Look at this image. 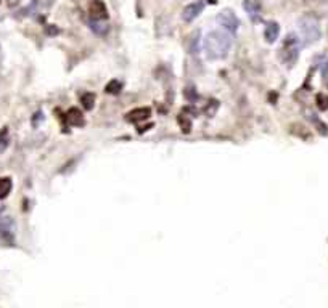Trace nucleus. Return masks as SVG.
I'll return each mask as SVG.
<instances>
[{
    "instance_id": "obj_1",
    "label": "nucleus",
    "mask_w": 328,
    "mask_h": 308,
    "mask_svg": "<svg viewBox=\"0 0 328 308\" xmlns=\"http://www.w3.org/2000/svg\"><path fill=\"white\" fill-rule=\"evenodd\" d=\"M203 47L209 60H222L232 48V36L227 31H211L203 40Z\"/></svg>"
},
{
    "instance_id": "obj_2",
    "label": "nucleus",
    "mask_w": 328,
    "mask_h": 308,
    "mask_svg": "<svg viewBox=\"0 0 328 308\" xmlns=\"http://www.w3.org/2000/svg\"><path fill=\"white\" fill-rule=\"evenodd\" d=\"M299 31H301L304 42L307 45L317 42L320 39V24L319 20L312 15H304L301 20H299Z\"/></svg>"
},
{
    "instance_id": "obj_3",
    "label": "nucleus",
    "mask_w": 328,
    "mask_h": 308,
    "mask_svg": "<svg viewBox=\"0 0 328 308\" xmlns=\"http://www.w3.org/2000/svg\"><path fill=\"white\" fill-rule=\"evenodd\" d=\"M299 56V40L295 34H288L286 39L281 44L280 48V60L285 63L286 66H293L298 61Z\"/></svg>"
},
{
    "instance_id": "obj_4",
    "label": "nucleus",
    "mask_w": 328,
    "mask_h": 308,
    "mask_svg": "<svg viewBox=\"0 0 328 308\" xmlns=\"http://www.w3.org/2000/svg\"><path fill=\"white\" fill-rule=\"evenodd\" d=\"M3 209H0V244L13 246L15 244V222L11 217H3Z\"/></svg>"
},
{
    "instance_id": "obj_5",
    "label": "nucleus",
    "mask_w": 328,
    "mask_h": 308,
    "mask_svg": "<svg viewBox=\"0 0 328 308\" xmlns=\"http://www.w3.org/2000/svg\"><path fill=\"white\" fill-rule=\"evenodd\" d=\"M217 23L221 24V27L224 31H227L230 34H235L238 31V26H240V21L237 18V15L233 13L232 10H224L219 13L217 16Z\"/></svg>"
},
{
    "instance_id": "obj_6",
    "label": "nucleus",
    "mask_w": 328,
    "mask_h": 308,
    "mask_svg": "<svg viewBox=\"0 0 328 308\" xmlns=\"http://www.w3.org/2000/svg\"><path fill=\"white\" fill-rule=\"evenodd\" d=\"M203 8H204V2H203V0H198V2L190 3V5H187L185 8H183L182 18L185 20L187 23L193 21L195 18H198L200 13L203 11Z\"/></svg>"
},
{
    "instance_id": "obj_7",
    "label": "nucleus",
    "mask_w": 328,
    "mask_h": 308,
    "mask_svg": "<svg viewBox=\"0 0 328 308\" xmlns=\"http://www.w3.org/2000/svg\"><path fill=\"white\" fill-rule=\"evenodd\" d=\"M89 13H90V16H94L95 20H106L108 18L106 5L103 3L101 0H92L89 5Z\"/></svg>"
},
{
    "instance_id": "obj_8",
    "label": "nucleus",
    "mask_w": 328,
    "mask_h": 308,
    "mask_svg": "<svg viewBox=\"0 0 328 308\" xmlns=\"http://www.w3.org/2000/svg\"><path fill=\"white\" fill-rule=\"evenodd\" d=\"M150 116H151V109L150 108H137L126 116V119L132 122V124H139L142 120H147Z\"/></svg>"
},
{
    "instance_id": "obj_9",
    "label": "nucleus",
    "mask_w": 328,
    "mask_h": 308,
    "mask_svg": "<svg viewBox=\"0 0 328 308\" xmlns=\"http://www.w3.org/2000/svg\"><path fill=\"white\" fill-rule=\"evenodd\" d=\"M243 5H245L246 13L250 15V18L259 21V16H261V2H259V0H245Z\"/></svg>"
},
{
    "instance_id": "obj_10",
    "label": "nucleus",
    "mask_w": 328,
    "mask_h": 308,
    "mask_svg": "<svg viewBox=\"0 0 328 308\" xmlns=\"http://www.w3.org/2000/svg\"><path fill=\"white\" fill-rule=\"evenodd\" d=\"M278 34H280V26L277 24V23H275V21L267 23L266 31H264V36H266V40H267V42H269V44H274L275 40H277Z\"/></svg>"
},
{
    "instance_id": "obj_11",
    "label": "nucleus",
    "mask_w": 328,
    "mask_h": 308,
    "mask_svg": "<svg viewBox=\"0 0 328 308\" xmlns=\"http://www.w3.org/2000/svg\"><path fill=\"white\" fill-rule=\"evenodd\" d=\"M66 119L71 125L77 127V125H84V116L79 111L77 108H71L70 111L66 113Z\"/></svg>"
},
{
    "instance_id": "obj_12",
    "label": "nucleus",
    "mask_w": 328,
    "mask_h": 308,
    "mask_svg": "<svg viewBox=\"0 0 328 308\" xmlns=\"http://www.w3.org/2000/svg\"><path fill=\"white\" fill-rule=\"evenodd\" d=\"M11 187H13V183H11V178H8V177L0 178V199H5V197L10 194Z\"/></svg>"
},
{
    "instance_id": "obj_13",
    "label": "nucleus",
    "mask_w": 328,
    "mask_h": 308,
    "mask_svg": "<svg viewBox=\"0 0 328 308\" xmlns=\"http://www.w3.org/2000/svg\"><path fill=\"white\" fill-rule=\"evenodd\" d=\"M200 44H201V39H200V31H197L190 39V51H192L193 55H197L200 51Z\"/></svg>"
},
{
    "instance_id": "obj_14",
    "label": "nucleus",
    "mask_w": 328,
    "mask_h": 308,
    "mask_svg": "<svg viewBox=\"0 0 328 308\" xmlns=\"http://www.w3.org/2000/svg\"><path fill=\"white\" fill-rule=\"evenodd\" d=\"M80 103H82V106L90 111V109H94V103H95V95L94 94H84L82 98H80Z\"/></svg>"
},
{
    "instance_id": "obj_15",
    "label": "nucleus",
    "mask_w": 328,
    "mask_h": 308,
    "mask_svg": "<svg viewBox=\"0 0 328 308\" xmlns=\"http://www.w3.org/2000/svg\"><path fill=\"white\" fill-rule=\"evenodd\" d=\"M177 120H179V125L183 133H188L190 130H192V122H190V119H187L185 116L180 114L179 118H177Z\"/></svg>"
},
{
    "instance_id": "obj_16",
    "label": "nucleus",
    "mask_w": 328,
    "mask_h": 308,
    "mask_svg": "<svg viewBox=\"0 0 328 308\" xmlns=\"http://www.w3.org/2000/svg\"><path fill=\"white\" fill-rule=\"evenodd\" d=\"M317 66L320 68V71H322V74L325 75V77H328V58L327 56H317Z\"/></svg>"
},
{
    "instance_id": "obj_17",
    "label": "nucleus",
    "mask_w": 328,
    "mask_h": 308,
    "mask_svg": "<svg viewBox=\"0 0 328 308\" xmlns=\"http://www.w3.org/2000/svg\"><path fill=\"white\" fill-rule=\"evenodd\" d=\"M121 89H123V84L119 82V80H111L108 85H106V94H119Z\"/></svg>"
},
{
    "instance_id": "obj_18",
    "label": "nucleus",
    "mask_w": 328,
    "mask_h": 308,
    "mask_svg": "<svg viewBox=\"0 0 328 308\" xmlns=\"http://www.w3.org/2000/svg\"><path fill=\"white\" fill-rule=\"evenodd\" d=\"M315 101H317V106L320 111H327L328 109V96L325 94H319L317 98H315Z\"/></svg>"
},
{
    "instance_id": "obj_19",
    "label": "nucleus",
    "mask_w": 328,
    "mask_h": 308,
    "mask_svg": "<svg viewBox=\"0 0 328 308\" xmlns=\"http://www.w3.org/2000/svg\"><path fill=\"white\" fill-rule=\"evenodd\" d=\"M89 24H90V27L94 29V31H95L97 34H101V36H103V34H106V31H108V27H106V26H103L101 23H100V20L90 21Z\"/></svg>"
},
{
    "instance_id": "obj_20",
    "label": "nucleus",
    "mask_w": 328,
    "mask_h": 308,
    "mask_svg": "<svg viewBox=\"0 0 328 308\" xmlns=\"http://www.w3.org/2000/svg\"><path fill=\"white\" fill-rule=\"evenodd\" d=\"M7 140H8V130L7 127L0 132V149H3L5 146H7Z\"/></svg>"
}]
</instances>
